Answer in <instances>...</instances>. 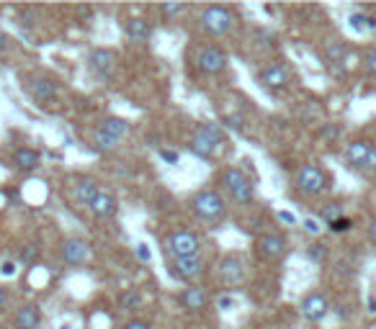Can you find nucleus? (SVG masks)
Here are the masks:
<instances>
[{
    "label": "nucleus",
    "instance_id": "1",
    "mask_svg": "<svg viewBox=\"0 0 376 329\" xmlns=\"http://www.w3.org/2000/svg\"><path fill=\"white\" fill-rule=\"evenodd\" d=\"M199 26L209 36H227L235 26V13L227 6H209L199 16Z\"/></svg>",
    "mask_w": 376,
    "mask_h": 329
},
{
    "label": "nucleus",
    "instance_id": "2",
    "mask_svg": "<svg viewBox=\"0 0 376 329\" xmlns=\"http://www.w3.org/2000/svg\"><path fill=\"white\" fill-rule=\"evenodd\" d=\"M162 250L170 260H188V257H199L201 252V242L194 232L188 229H181V232H173L162 242Z\"/></svg>",
    "mask_w": 376,
    "mask_h": 329
},
{
    "label": "nucleus",
    "instance_id": "3",
    "mask_svg": "<svg viewBox=\"0 0 376 329\" xmlns=\"http://www.w3.org/2000/svg\"><path fill=\"white\" fill-rule=\"evenodd\" d=\"M222 142H224V131L219 123H201L196 129L194 137H191V152L204 160H209L214 157V152L219 150Z\"/></svg>",
    "mask_w": 376,
    "mask_h": 329
},
{
    "label": "nucleus",
    "instance_id": "4",
    "mask_svg": "<svg viewBox=\"0 0 376 329\" xmlns=\"http://www.w3.org/2000/svg\"><path fill=\"white\" fill-rule=\"evenodd\" d=\"M191 208H194V213L199 216L201 221H209V224H214V221H219L224 216V211H227V206H224V199L219 196L216 191H199L194 196V201H191Z\"/></svg>",
    "mask_w": 376,
    "mask_h": 329
},
{
    "label": "nucleus",
    "instance_id": "5",
    "mask_svg": "<svg viewBox=\"0 0 376 329\" xmlns=\"http://www.w3.org/2000/svg\"><path fill=\"white\" fill-rule=\"evenodd\" d=\"M222 185L224 191L230 193V199L235 203H250L253 201V180L245 175L240 167H227L222 172Z\"/></svg>",
    "mask_w": 376,
    "mask_h": 329
},
{
    "label": "nucleus",
    "instance_id": "6",
    "mask_svg": "<svg viewBox=\"0 0 376 329\" xmlns=\"http://www.w3.org/2000/svg\"><path fill=\"white\" fill-rule=\"evenodd\" d=\"M328 175L322 167L317 164H304L299 172H297V188H299L304 196H320V193L328 191Z\"/></svg>",
    "mask_w": 376,
    "mask_h": 329
},
{
    "label": "nucleus",
    "instance_id": "7",
    "mask_svg": "<svg viewBox=\"0 0 376 329\" xmlns=\"http://www.w3.org/2000/svg\"><path fill=\"white\" fill-rule=\"evenodd\" d=\"M227 55H224V49L214 47V44H209V47H204L201 52H199V57H196V67H199V72H204V75H219V72H224L227 69Z\"/></svg>",
    "mask_w": 376,
    "mask_h": 329
},
{
    "label": "nucleus",
    "instance_id": "8",
    "mask_svg": "<svg viewBox=\"0 0 376 329\" xmlns=\"http://www.w3.org/2000/svg\"><path fill=\"white\" fill-rule=\"evenodd\" d=\"M245 275H248V262H245L243 255H227V257H222V262H219V281L224 283V286H237V283L245 281Z\"/></svg>",
    "mask_w": 376,
    "mask_h": 329
},
{
    "label": "nucleus",
    "instance_id": "9",
    "mask_svg": "<svg viewBox=\"0 0 376 329\" xmlns=\"http://www.w3.org/2000/svg\"><path fill=\"white\" fill-rule=\"evenodd\" d=\"M88 69L101 80H111L114 72H116V57L109 49H93L88 55Z\"/></svg>",
    "mask_w": 376,
    "mask_h": 329
},
{
    "label": "nucleus",
    "instance_id": "10",
    "mask_svg": "<svg viewBox=\"0 0 376 329\" xmlns=\"http://www.w3.org/2000/svg\"><path fill=\"white\" fill-rule=\"evenodd\" d=\"M204 267H206V262H204L201 257H188V260L170 262V273L183 283H194L196 278H201L204 275Z\"/></svg>",
    "mask_w": 376,
    "mask_h": 329
},
{
    "label": "nucleus",
    "instance_id": "11",
    "mask_svg": "<svg viewBox=\"0 0 376 329\" xmlns=\"http://www.w3.org/2000/svg\"><path fill=\"white\" fill-rule=\"evenodd\" d=\"M255 247H258V252L263 255L265 260H281V257L286 255V240L279 232L260 234Z\"/></svg>",
    "mask_w": 376,
    "mask_h": 329
},
{
    "label": "nucleus",
    "instance_id": "12",
    "mask_svg": "<svg viewBox=\"0 0 376 329\" xmlns=\"http://www.w3.org/2000/svg\"><path fill=\"white\" fill-rule=\"evenodd\" d=\"M26 88L36 103H52L57 98V82L52 77H44V75L28 77Z\"/></svg>",
    "mask_w": 376,
    "mask_h": 329
},
{
    "label": "nucleus",
    "instance_id": "13",
    "mask_svg": "<svg viewBox=\"0 0 376 329\" xmlns=\"http://www.w3.org/2000/svg\"><path fill=\"white\" fill-rule=\"evenodd\" d=\"M258 80H260V85L268 90H284V88H289L292 77H289V69H286L284 65H268L265 69H260Z\"/></svg>",
    "mask_w": 376,
    "mask_h": 329
},
{
    "label": "nucleus",
    "instance_id": "14",
    "mask_svg": "<svg viewBox=\"0 0 376 329\" xmlns=\"http://www.w3.org/2000/svg\"><path fill=\"white\" fill-rule=\"evenodd\" d=\"M62 260L67 265H83L85 260H91V245L85 240H65L62 242Z\"/></svg>",
    "mask_w": 376,
    "mask_h": 329
},
{
    "label": "nucleus",
    "instance_id": "15",
    "mask_svg": "<svg viewBox=\"0 0 376 329\" xmlns=\"http://www.w3.org/2000/svg\"><path fill=\"white\" fill-rule=\"evenodd\" d=\"M302 314L309 322H322L325 316L330 314V303L322 294H306L304 301H302Z\"/></svg>",
    "mask_w": 376,
    "mask_h": 329
},
{
    "label": "nucleus",
    "instance_id": "16",
    "mask_svg": "<svg viewBox=\"0 0 376 329\" xmlns=\"http://www.w3.org/2000/svg\"><path fill=\"white\" fill-rule=\"evenodd\" d=\"M91 208V213L96 216V219H111L114 213H116V208H118V203H116V199H114V193L111 191H98V196L93 199V203L88 206Z\"/></svg>",
    "mask_w": 376,
    "mask_h": 329
},
{
    "label": "nucleus",
    "instance_id": "17",
    "mask_svg": "<svg viewBox=\"0 0 376 329\" xmlns=\"http://www.w3.org/2000/svg\"><path fill=\"white\" fill-rule=\"evenodd\" d=\"M374 144L366 142V139H355L345 147V162L350 167H366V157H369V152Z\"/></svg>",
    "mask_w": 376,
    "mask_h": 329
},
{
    "label": "nucleus",
    "instance_id": "18",
    "mask_svg": "<svg viewBox=\"0 0 376 329\" xmlns=\"http://www.w3.org/2000/svg\"><path fill=\"white\" fill-rule=\"evenodd\" d=\"M42 314H39V306L34 303H23L18 311H16V329H36Z\"/></svg>",
    "mask_w": 376,
    "mask_h": 329
},
{
    "label": "nucleus",
    "instance_id": "19",
    "mask_svg": "<svg viewBox=\"0 0 376 329\" xmlns=\"http://www.w3.org/2000/svg\"><path fill=\"white\" fill-rule=\"evenodd\" d=\"M206 301H209V299H206L201 286H188L181 294V303L186 308H191V311H201V308H206Z\"/></svg>",
    "mask_w": 376,
    "mask_h": 329
},
{
    "label": "nucleus",
    "instance_id": "20",
    "mask_svg": "<svg viewBox=\"0 0 376 329\" xmlns=\"http://www.w3.org/2000/svg\"><path fill=\"white\" fill-rule=\"evenodd\" d=\"M126 36H129L134 44H147V39L153 36V26H150L145 18H129V23H126Z\"/></svg>",
    "mask_w": 376,
    "mask_h": 329
},
{
    "label": "nucleus",
    "instance_id": "21",
    "mask_svg": "<svg viewBox=\"0 0 376 329\" xmlns=\"http://www.w3.org/2000/svg\"><path fill=\"white\" fill-rule=\"evenodd\" d=\"M39 160H42L39 157V152L31 150V147H21V150H16V155H13V164L23 172L36 170V167H39Z\"/></svg>",
    "mask_w": 376,
    "mask_h": 329
},
{
    "label": "nucleus",
    "instance_id": "22",
    "mask_svg": "<svg viewBox=\"0 0 376 329\" xmlns=\"http://www.w3.org/2000/svg\"><path fill=\"white\" fill-rule=\"evenodd\" d=\"M98 191H101V188H98L96 180H91V178L80 180V183L75 185V203L77 206H91L93 199L98 196Z\"/></svg>",
    "mask_w": 376,
    "mask_h": 329
},
{
    "label": "nucleus",
    "instance_id": "23",
    "mask_svg": "<svg viewBox=\"0 0 376 329\" xmlns=\"http://www.w3.org/2000/svg\"><path fill=\"white\" fill-rule=\"evenodd\" d=\"M101 131H106V134H109L111 139L121 142V139L129 134V123H126L124 118L109 116V118H104V123H101Z\"/></svg>",
    "mask_w": 376,
    "mask_h": 329
},
{
    "label": "nucleus",
    "instance_id": "24",
    "mask_svg": "<svg viewBox=\"0 0 376 329\" xmlns=\"http://www.w3.org/2000/svg\"><path fill=\"white\" fill-rule=\"evenodd\" d=\"M325 55H328V62L330 65H343L345 62V57H348V47L343 44V41H333V44H328V49H325Z\"/></svg>",
    "mask_w": 376,
    "mask_h": 329
},
{
    "label": "nucleus",
    "instance_id": "25",
    "mask_svg": "<svg viewBox=\"0 0 376 329\" xmlns=\"http://www.w3.org/2000/svg\"><path fill=\"white\" fill-rule=\"evenodd\" d=\"M118 303H121V308H124V311H140V308H142L140 291H126V294H121Z\"/></svg>",
    "mask_w": 376,
    "mask_h": 329
},
{
    "label": "nucleus",
    "instance_id": "26",
    "mask_svg": "<svg viewBox=\"0 0 376 329\" xmlns=\"http://www.w3.org/2000/svg\"><path fill=\"white\" fill-rule=\"evenodd\" d=\"M116 139H111L106 131H101L98 129L96 134H93V147H96L98 152H111V150H116Z\"/></svg>",
    "mask_w": 376,
    "mask_h": 329
},
{
    "label": "nucleus",
    "instance_id": "27",
    "mask_svg": "<svg viewBox=\"0 0 376 329\" xmlns=\"http://www.w3.org/2000/svg\"><path fill=\"white\" fill-rule=\"evenodd\" d=\"M343 134V126L341 123H325L320 129V139L322 142H335V139L341 137Z\"/></svg>",
    "mask_w": 376,
    "mask_h": 329
},
{
    "label": "nucleus",
    "instance_id": "28",
    "mask_svg": "<svg viewBox=\"0 0 376 329\" xmlns=\"http://www.w3.org/2000/svg\"><path fill=\"white\" fill-rule=\"evenodd\" d=\"M341 216H343V208L338 203H325V206H322V219L328 221V224L338 221Z\"/></svg>",
    "mask_w": 376,
    "mask_h": 329
},
{
    "label": "nucleus",
    "instance_id": "29",
    "mask_svg": "<svg viewBox=\"0 0 376 329\" xmlns=\"http://www.w3.org/2000/svg\"><path fill=\"white\" fill-rule=\"evenodd\" d=\"M188 6H181V3H162L160 6V13L165 16V18H175V16L186 13Z\"/></svg>",
    "mask_w": 376,
    "mask_h": 329
},
{
    "label": "nucleus",
    "instance_id": "30",
    "mask_svg": "<svg viewBox=\"0 0 376 329\" xmlns=\"http://www.w3.org/2000/svg\"><path fill=\"white\" fill-rule=\"evenodd\" d=\"M330 226V232H335V234H343V232H348L350 226H353V221L348 219V216H341L338 221H333V224H328Z\"/></svg>",
    "mask_w": 376,
    "mask_h": 329
},
{
    "label": "nucleus",
    "instance_id": "31",
    "mask_svg": "<svg viewBox=\"0 0 376 329\" xmlns=\"http://www.w3.org/2000/svg\"><path fill=\"white\" fill-rule=\"evenodd\" d=\"M224 121H227V126H232L235 131L245 129V116H243V113H230V116H224Z\"/></svg>",
    "mask_w": 376,
    "mask_h": 329
},
{
    "label": "nucleus",
    "instance_id": "32",
    "mask_svg": "<svg viewBox=\"0 0 376 329\" xmlns=\"http://www.w3.org/2000/svg\"><path fill=\"white\" fill-rule=\"evenodd\" d=\"M306 255H309L314 262H322L325 260V255H328V250H325V245H312L309 250H306Z\"/></svg>",
    "mask_w": 376,
    "mask_h": 329
},
{
    "label": "nucleus",
    "instance_id": "33",
    "mask_svg": "<svg viewBox=\"0 0 376 329\" xmlns=\"http://www.w3.org/2000/svg\"><path fill=\"white\" fill-rule=\"evenodd\" d=\"M350 26H353L355 31H363V28H366V13H361V11H358V13L350 16Z\"/></svg>",
    "mask_w": 376,
    "mask_h": 329
},
{
    "label": "nucleus",
    "instance_id": "34",
    "mask_svg": "<svg viewBox=\"0 0 376 329\" xmlns=\"http://www.w3.org/2000/svg\"><path fill=\"white\" fill-rule=\"evenodd\" d=\"M363 69H366L369 75H376V49L366 55V60H363Z\"/></svg>",
    "mask_w": 376,
    "mask_h": 329
},
{
    "label": "nucleus",
    "instance_id": "35",
    "mask_svg": "<svg viewBox=\"0 0 376 329\" xmlns=\"http://www.w3.org/2000/svg\"><path fill=\"white\" fill-rule=\"evenodd\" d=\"M34 257H36V247H31V245H28V247H23V250H21V255H18V260H21L23 265H28V262L34 260Z\"/></svg>",
    "mask_w": 376,
    "mask_h": 329
},
{
    "label": "nucleus",
    "instance_id": "36",
    "mask_svg": "<svg viewBox=\"0 0 376 329\" xmlns=\"http://www.w3.org/2000/svg\"><path fill=\"white\" fill-rule=\"evenodd\" d=\"M304 229H306V234H312V237H317V234L322 232V226L317 219H304Z\"/></svg>",
    "mask_w": 376,
    "mask_h": 329
},
{
    "label": "nucleus",
    "instance_id": "37",
    "mask_svg": "<svg viewBox=\"0 0 376 329\" xmlns=\"http://www.w3.org/2000/svg\"><path fill=\"white\" fill-rule=\"evenodd\" d=\"M160 157L165 160V162H170V164H175L178 160H181V157H178V152H173V150H160Z\"/></svg>",
    "mask_w": 376,
    "mask_h": 329
},
{
    "label": "nucleus",
    "instance_id": "38",
    "mask_svg": "<svg viewBox=\"0 0 376 329\" xmlns=\"http://www.w3.org/2000/svg\"><path fill=\"white\" fill-rule=\"evenodd\" d=\"M366 170H376V144L371 147L369 157H366Z\"/></svg>",
    "mask_w": 376,
    "mask_h": 329
},
{
    "label": "nucleus",
    "instance_id": "39",
    "mask_svg": "<svg viewBox=\"0 0 376 329\" xmlns=\"http://www.w3.org/2000/svg\"><path fill=\"white\" fill-rule=\"evenodd\" d=\"M279 219L284 221V224H297V216H294V213H289V211H279Z\"/></svg>",
    "mask_w": 376,
    "mask_h": 329
},
{
    "label": "nucleus",
    "instance_id": "40",
    "mask_svg": "<svg viewBox=\"0 0 376 329\" xmlns=\"http://www.w3.org/2000/svg\"><path fill=\"white\" fill-rule=\"evenodd\" d=\"M0 273L3 275H16V262H3V267H0Z\"/></svg>",
    "mask_w": 376,
    "mask_h": 329
},
{
    "label": "nucleus",
    "instance_id": "41",
    "mask_svg": "<svg viewBox=\"0 0 376 329\" xmlns=\"http://www.w3.org/2000/svg\"><path fill=\"white\" fill-rule=\"evenodd\" d=\"M137 255H140V260H145V262H150V257H153L145 245H137Z\"/></svg>",
    "mask_w": 376,
    "mask_h": 329
},
{
    "label": "nucleus",
    "instance_id": "42",
    "mask_svg": "<svg viewBox=\"0 0 376 329\" xmlns=\"http://www.w3.org/2000/svg\"><path fill=\"white\" fill-rule=\"evenodd\" d=\"M124 329H153V327H150V324H145V322H137V319H134V322H129Z\"/></svg>",
    "mask_w": 376,
    "mask_h": 329
},
{
    "label": "nucleus",
    "instance_id": "43",
    "mask_svg": "<svg viewBox=\"0 0 376 329\" xmlns=\"http://www.w3.org/2000/svg\"><path fill=\"white\" fill-rule=\"evenodd\" d=\"M6 52H8V36L0 31V57L6 55Z\"/></svg>",
    "mask_w": 376,
    "mask_h": 329
},
{
    "label": "nucleus",
    "instance_id": "44",
    "mask_svg": "<svg viewBox=\"0 0 376 329\" xmlns=\"http://www.w3.org/2000/svg\"><path fill=\"white\" fill-rule=\"evenodd\" d=\"M219 308H232V299L222 296V299H219Z\"/></svg>",
    "mask_w": 376,
    "mask_h": 329
},
{
    "label": "nucleus",
    "instance_id": "45",
    "mask_svg": "<svg viewBox=\"0 0 376 329\" xmlns=\"http://www.w3.org/2000/svg\"><path fill=\"white\" fill-rule=\"evenodd\" d=\"M6 301H8V291L3 286H0V308L6 306Z\"/></svg>",
    "mask_w": 376,
    "mask_h": 329
},
{
    "label": "nucleus",
    "instance_id": "46",
    "mask_svg": "<svg viewBox=\"0 0 376 329\" xmlns=\"http://www.w3.org/2000/svg\"><path fill=\"white\" fill-rule=\"evenodd\" d=\"M366 28H374V31H376V16L366 13Z\"/></svg>",
    "mask_w": 376,
    "mask_h": 329
},
{
    "label": "nucleus",
    "instance_id": "47",
    "mask_svg": "<svg viewBox=\"0 0 376 329\" xmlns=\"http://www.w3.org/2000/svg\"><path fill=\"white\" fill-rule=\"evenodd\" d=\"M369 234H371V240H374V242H376V219H374V221H371V229H369Z\"/></svg>",
    "mask_w": 376,
    "mask_h": 329
},
{
    "label": "nucleus",
    "instance_id": "48",
    "mask_svg": "<svg viewBox=\"0 0 376 329\" xmlns=\"http://www.w3.org/2000/svg\"><path fill=\"white\" fill-rule=\"evenodd\" d=\"M369 311H371V314L376 311V299H369Z\"/></svg>",
    "mask_w": 376,
    "mask_h": 329
}]
</instances>
